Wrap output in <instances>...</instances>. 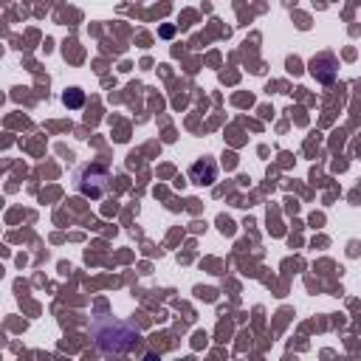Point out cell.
I'll return each instance as SVG.
<instances>
[{"mask_svg": "<svg viewBox=\"0 0 361 361\" xmlns=\"http://www.w3.org/2000/svg\"><path fill=\"white\" fill-rule=\"evenodd\" d=\"M214 178H217V164H214L212 158H200V161H195V164L189 166V180L197 183V186L214 183Z\"/></svg>", "mask_w": 361, "mask_h": 361, "instance_id": "4", "label": "cell"}, {"mask_svg": "<svg viewBox=\"0 0 361 361\" xmlns=\"http://www.w3.org/2000/svg\"><path fill=\"white\" fill-rule=\"evenodd\" d=\"M107 186H110V172L104 166H99V164H87V166H82L76 172V189L85 197L96 200V197H102L107 192Z\"/></svg>", "mask_w": 361, "mask_h": 361, "instance_id": "2", "label": "cell"}, {"mask_svg": "<svg viewBox=\"0 0 361 361\" xmlns=\"http://www.w3.org/2000/svg\"><path fill=\"white\" fill-rule=\"evenodd\" d=\"M62 99H65L68 107H79V104H82V90H68Z\"/></svg>", "mask_w": 361, "mask_h": 361, "instance_id": "5", "label": "cell"}, {"mask_svg": "<svg viewBox=\"0 0 361 361\" xmlns=\"http://www.w3.org/2000/svg\"><path fill=\"white\" fill-rule=\"evenodd\" d=\"M90 333H93V341L102 353H127L133 347V341L138 338V333L133 330V324L127 322H118L113 316H99L93 324H90Z\"/></svg>", "mask_w": 361, "mask_h": 361, "instance_id": "1", "label": "cell"}, {"mask_svg": "<svg viewBox=\"0 0 361 361\" xmlns=\"http://www.w3.org/2000/svg\"><path fill=\"white\" fill-rule=\"evenodd\" d=\"M307 71H310V76H313L316 82L330 85V82L336 79V73H338V59H336L333 54H319V56H313V59L307 62Z\"/></svg>", "mask_w": 361, "mask_h": 361, "instance_id": "3", "label": "cell"}]
</instances>
